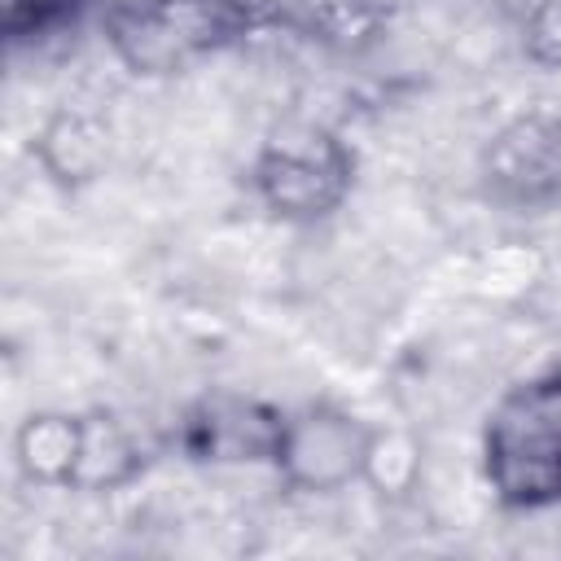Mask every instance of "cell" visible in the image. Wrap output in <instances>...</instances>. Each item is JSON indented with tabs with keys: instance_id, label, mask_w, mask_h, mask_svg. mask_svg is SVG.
<instances>
[{
	"instance_id": "6da1fadb",
	"label": "cell",
	"mask_w": 561,
	"mask_h": 561,
	"mask_svg": "<svg viewBox=\"0 0 561 561\" xmlns=\"http://www.w3.org/2000/svg\"><path fill=\"white\" fill-rule=\"evenodd\" d=\"M267 26L263 0H110L101 35L136 79H167Z\"/></svg>"
},
{
	"instance_id": "7a4b0ae2",
	"label": "cell",
	"mask_w": 561,
	"mask_h": 561,
	"mask_svg": "<svg viewBox=\"0 0 561 561\" xmlns=\"http://www.w3.org/2000/svg\"><path fill=\"white\" fill-rule=\"evenodd\" d=\"M478 456L504 508H561V364L513 381L491 403Z\"/></svg>"
},
{
	"instance_id": "3957f363",
	"label": "cell",
	"mask_w": 561,
	"mask_h": 561,
	"mask_svg": "<svg viewBox=\"0 0 561 561\" xmlns=\"http://www.w3.org/2000/svg\"><path fill=\"white\" fill-rule=\"evenodd\" d=\"M259 206L280 224H320L355 188V149L316 118L276 123L250 162Z\"/></svg>"
},
{
	"instance_id": "277c9868",
	"label": "cell",
	"mask_w": 561,
	"mask_h": 561,
	"mask_svg": "<svg viewBox=\"0 0 561 561\" xmlns=\"http://www.w3.org/2000/svg\"><path fill=\"white\" fill-rule=\"evenodd\" d=\"M373 430L377 425L359 412L333 399H311L285 412L272 469L298 495H337L351 482H364Z\"/></svg>"
},
{
	"instance_id": "5b68a950",
	"label": "cell",
	"mask_w": 561,
	"mask_h": 561,
	"mask_svg": "<svg viewBox=\"0 0 561 561\" xmlns=\"http://www.w3.org/2000/svg\"><path fill=\"white\" fill-rule=\"evenodd\" d=\"M478 180L504 210L561 206V110L530 105L504 118L478 153Z\"/></svg>"
},
{
	"instance_id": "8992f818",
	"label": "cell",
	"mask_w": 561,
	"mask_h": 561,
	"mask_svg": "<svg viewBox=\"0 0 561 561\" xmlns=\"http://www.w3.org/2000/svg\"><path fill=\"white\" fill-rule=\"evenodd\" d=\"M285 408L237 390H210L193 399L167 443L197 465H272Z\"/></svg>"
},
{
	"instance_id": "52a82bcc",
	"label": "cell",
	"mask_w": 561,
	"mask_h": 561,
	"mask_svg": "<svg viewBox=\"0 0 561 561\" xmlns=\"http://www.w3.org/2000/svg\"><path fill=\"white\" fill-rule=\"evenodd\" d=\"M162 443L145 438L127 416L114 408H88L79 412V456L70 473L75 495H114L145 478Z\"/></svg>"
},
{
	"instance_id": "ba28073f",
	"label": "cell",
	"mask_w": 561,
	"mask_h": 561,
	"mask_svg": "<svg viewBox=\"0 0 561 561\" xmlns=\"http://www.w3.org/2000/svg\"><path fill=\"white\" fill-rule=\"evenodd\" d=\"M110 127L101 114L83 110V105H61L53 110L39 131H35V162L44 167V175L57 184V188H88L105 175L110 167Z\"/></svg>"
},
{
	"instance_id": "9c48e42d",
	"label": "cell",
	"mask_w": 561,
	"mask_h": 561,
	"mask_svg": "<svg viewBox=\"0 0 561 561\" xmlns=\"http://www.w3.org/2000/svg\"><path fill=\"white\" fill-rule=\"evenodd\" d=\"M263 13L267 26H289L342 53L373 44L390 22V9L381 0H263Z\"/></svg>"
},
{
	"instance_id": "30bf717a",
	"label": "cell",
	"mask_w": 561,
	"mask_h": 561,
	"mask_svg": "<svg viewBox=\"0 0 561 561\" xmlns=\"http://www.w3.org/2000/svg\"><path fill=\"white\" fill-rule=\"evenodd\" d=\"M75 456H79V412L39 408L13 430V465L31 486L70 491Z\"/></svg>"
},
{
	"instance_id": "8fae6325",
	"label": "cell",
	"mask_w": 561,
	"mask_h": 561,
	"mask_svg": "<svg viewBox=\"0 0 561 561\" xmlns=\"http://www.w3.org/2000/svg\"><path fill=\"white\" fill-rule=\"evenodd\" d=\"M425 473V447L408 425H377L368 443V465H364V486L381 500H408L421 486Z\"/></svg>"
},
{
	"instance_id": "7c38bea8",
	"label": "cell",
	"mask_w": 561,
	"mask_h": 561,
	"mask_svg": "<svg viewBox=\"0 0 561 561\" xmlns=\"http://www.w3.org/2000/svg\"><path fill=\"white\" fill-rule=\"evenodd\" d=\"M83 9L88 0H0V31L9 44H39L66 35Z\"/></svg>"
},
{
	"instance_id": "4fadbf2b",
	"label": "cell",
	"mask_w": 561,
	"mask_h": 561,
	"mask_svg": "<svg viewBox=\"0 0 561 561\" xmlns=\"http://www.w3.org/2000/svg\"><path fill=\"white\" fill-rule=\"evenodd\" d=\"M522 53L539 70H561V0H530L526 4Z\"/></svg>"
}]
</instances>
